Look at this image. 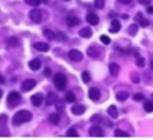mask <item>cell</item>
<instances>
[{"label": "cell", "instance_id": "cell-2", "mask_svg": "<svg viewBox=\"0 0 153 140\" xmlns=\"http://www.w3.org/2000/svg\"><path fill=\"white\" fill-rule=\"evenodd\" d=\"M21 95L20 93L16 91H11L10 93L7 95L6 98V103H7L8 108H15L16 106H18L21 102Z\"/></svg>", "mask_w": 153, "mask_h": 140}, {"label": "cell", "instance_id": "cell-19", "mask_svg": "<svg viewBox=\"0 0 153 140\" xmlns=\"http://www.w3.org/2000/svg\"><path fill=\"white\" fill-rule=\"evenodd\" d=\"M34 47L39 52H48L49 49L48 43H46V42H41V41L36 42V43L34 44Z\"/></svg>", "mask_w": 153, "mask_h": 140}, {"label": "cell", "instance_id": "cell-6", "mask_svg": "<svg viewBox=\"0 0 153 140\" xmlns=\"http://www.w3.org/2000/svg\"><path fill=\"white\" fill-rule=\"evenodd\" d=\"M68 56H69V59L72 61H74V62H79V61L82 60V58H83V55L80 51H78V49H71V51L68 53Z\"/></svg>", "mask_w": 153, "mask_h": 140}, {"label": "cell", "instance_id": "cell-11", "mask_svg": "<svg viewBox=\"0 0 153 140\" xmlns=\"http://www.w3.org/2000/svg\"><path fill=\"white\" fill-rule=\"evenodd\" d=\"M71 111L75 115H81L85 112V107L81 104H74L71 107Z\"/></svg>", "mask_w": 153, "mask_h": 140}, {"label": "cell", "instance_id": "cell-20", "mask_svg": "<svg viewBox=\"0 0 153 140\" xmlns=\"http://www.w3.org/2000/svg\"><path fill=\"white\" fill-rule=\"evenodd\" d=\"M107 111H108V115L113 118H116L118 117V110H117V107L115 105H110L109 107H108Z\"/></svg>", "mask_w": 153, "mask_h": 140}, {"label": "cell", "instance_id": "cell-47", "mask_svg": "<svg viewBox=\"0 0 153 140\" xmlns=\"http://www.w3.org/2000/svg\"><path fill=\"white\" fill-rule=\"evenodd\" d=\"M2 96H3V91H2V90L0 89V99L2 98Z\"/></svg>", "mask_w": 153, "mask_h": 140}, {"label": "cell", "instance_id": "cell-14", "mask_svg": "<svg viewBox=\"0 0 153 140\" xmlns=\"http://www.w3.org/2000/svg\"><path fill=\"white\" fill-rule=\"evenodd\" d=\"M99 16L96 15L95 13H88L86 15V22H88L89 25H93V26H96L97 24L99 23Z\"/></svg>", "mask_w": 153, "mask_h": 140}, {"label": "cell", "instance_id": "cell-27", "mask_svg": "<svg viewBox=\"0 0 153 140\" xmlns=\"http://www.w3.org/2000/svg\"><path fill=\"white\" fill-rule=\"evenodd\" d=\"M81 78L84 84H88V82H91V74H89L88 71H83L81 74Z\"/></svg>", "mask_w": 153, "mask_h": 140}, {"label": "cell", "instance_id": "cell-18", "mask_svg": "<svg viewBox=\"0 0 153 140\" xmlns=\"http://www.w3.org/2000/svg\"><path fill=\"white\" fill-rule=\"evenodd\" d=\"M119 70H120V66L116 63H111L109 65V71H110V74L112 76H116L117 74L119 73Z\"/></svg>", "mask_w": 153, "mask_h": 140}, {"label": "cell", "instance_id": "cell-24", "mask_svg": "<svg viewBox=\"0 0 153 140\" xmlns=\"http://www.w3.org/2000/svg\"><path fill=\"white\" fill-rule=\"evenodd\" d=\"M65 99H66V101L69 102V103H74V102H76V96H75L73 92H68L65 96Z\"/></svg>", "mask_w": 153, "mask_h": 140}, {"label": "cell", "instance_id": "cell-41", "mask_svg": "<svg viewBox=\"0 0 153 140\" xmlns=\"http://www.w3.org/2000/svg\"><path fill=\"white\" fill-rule=\"evenodd\" d=\"M131 80H133V82H135V84H139V82H140V77H139L137 74H133L131 75Z\"/></svg>", "mask_w": 153, "mask_h": 140}, {"label": "cell", "instance_id": "cell-16", "mask_svg": "<svg viewBox=\"0 0 153 140\" xmlns=\"http://www.w3.org/2000/svg\"><path fill=\"white\" fill-rule=\"evenodd\" d=\"M41 67V61L39 59H33L29 62V68L33 71H37Z\"/></svg>", "mask_w": 153, "mask_h": 140}, {"label": "cell", "instance_id": "cell-33", "mask_svg": "<svg viewBox=\"0 0 153 140\" xmlns=\"http://www.w3.org/2000/svg\"><path fill=\"white\" fill-rule=\"evenodd\" d=\"M102 117L101 115H95L93 118H91V123H94V124H101L102 123Z\"/></svg>", "mask_w": 153, "mask_h": 140}, {"label": "cell", "instance_id": "cell-25", "mask_svg": "<svg viewBox=\"0 0 153 140\" xmlns=\"http://www.w3.org/2000/svg\"><path fill=\"white\" fill-rule=\"evenodd\" d=\"M128 98V94L126 92H119L116 94V99L118 101H126Z\"/></svg>", "mask_w": 153, "mask_h": 140}, {"label": "cell", "instance_id": "cell-8", "mask_svg": "<svg viewBox=\"0 0 153 140\" xmlns=\"http://www.w3.org/2000/svg\"><path fill=\"white\" fill-rule=\"evenodd\" d=\"M86 54H88V57L91 58H94V59H97L100 57V54H101V51L98 46H89L86 51Z\"/></svg>", "mask_w": 153, "mask_h": 140}, {"label": "cell", "instance_id": "cell-4", "mask_svg": "<svg viewBox=\"0 0 153 140\" xmlns=\"http://www.w3.org/2000/svg\"><path fill=\"white\" fill-rule=\"evenodd\" d=\"M29 18L32 22L34 23H40L41 22V19H42V13H41V10L38 8H34L32 9L31 11L29 13Z\"/></svg>", "mask_w": 153, "mask_h": 140}, {"label": "cell", "instance_id": "cell-30", "mask_svg": "<svg viewBox=\"0 0 153 140\" xmlns=\"http://www.w3.org/2000/svg\"><path fill=\"white\" fill-rule=\"evenodd\" d=\"M115 136L116 137H129L128 133L126 131H122L120 129L115 130Z\"/></svg>", "mask_w": 153, "mask_h": 140}, {"label": "cell", "instance_id": "cell-40", "mask_svg": "<svg viewBox=\"0 0 153 140\" xmlns=\"http://www.w3.org/2000/svg\"><path fill=\"white\" fill-rule=\"evenodd\" d=\"M43 74L45 75L46 77L51 76V69L49 67H45V68H44V71H43Z\"/></svg>", "mask_w": 153, "mask_h": 140}, {"label": "cell", "instance_id": "cell-22", "mask_svg": "<svg viewBox=\"0 0 153 140\" xmlns=\"http://www.w3.org/2000/svg\"><path fill=\"white\" fill-rule=\"evenodd\" d=\"M43 35L46 37L48 40H55L56 39V34L55 32H53L51 30H49V29H45L43 31Z\"/></svg>", "mask_w": 153, "mask_h": 140}, {"label": "cell", "instance_id": "cell-9", "mask_svg": "<svg viewBox=\"0 0 153 140\" xmlns=\"http://www.w3.org/2000/svg\"><path fill=\"white\" fill-rule=\"evenodd\" d=\"M43 100H44V97H43V95H42L41 93H36V94H34L31 97L32 104L34 106H36V107L40 106L42 104V102H43Z\"/></svg>", "mask_w": 153, "mask_h": 140}, {"label": "cell", "instance_id": "cell-28", "mask_svg": "<svg viewBox=\"0 0 153 140\" xmlns=\"http://www.w3.org/2000/svg\"><path fill=\"white\" fill-rule=\"evenodd\" d=\"M66 135H67L68 137H78L79 136L78 132L75 130V128H70L67 131V133H66Z\"/></svg>", "mask_w": 153, "mask_h": 140}, {"label": "cell", "instance_id": "cell-39", "mask_svg": "<svg viewBox=\"0 0 153 140\" xmlns=\"http://www.w3.org/2000/svg\"><path fill=\"white\" fill-rule=\"evenodd\" d=\"M144 99V95L143 94H135L134 95V100L135 101H141Z\"/></svg>", "mask_w": 153, "mask_h": 140}, {"label": "cell", "instance_id": "cell-21", "mask_svg": "<svg viewBox=\"0 0 153 140\" xmlns=\"http://www.w3.org/2000/svg\"><path fill=\"white\" fill-rule=\"evenodd\" d=\"M60 115H58V113H51V115H49L48 117V121L49 123H51L53 125H58L59 123H60Z\"/></svg>", "mask_w": 153, "mask_h": 140}, {"label": "cell", "instance_id": "cell-43", "mask_svg": "<svg viewBox=\"0 0 153 140\" xmlns=\"http://www.w3.org/2000/svg\"><path fill=\"white\" fill-rule=\"evenodd\" d=\"M138 1L140 2L141 4H143V5H147V4H149L152 0H138Z\"/></svg>", "mask_w": 153, "mask_h": 140}, {"label": "cell", "instance_id": "cell-31", "mask_svg": "<svg viewBox=\"0 0 153 140\" xmlns=\"http://www.w3.org/2000/svg\"><path fill=\"white\" fill-rule=\"evenodd\" d=\"M95 7L98 9H103L105 5V0H95Z\"/></svg>", "mask_w": 153, "mask_h": 140}, {"label": "cell", "instance_id": "cell-35", "mask_svg": "<svg viewBox=\"0 0 153 140\" xmlns=\"http://www.w3.org/2000/svg\"><path fill=\"white\" fill-rule=\"evenodd\" d=\"M7 122V117L5 115H0V128H3V125Z\"/></svg>", "mask_w": 153, "mask_h": 140}, {"label": "cell", "instance_id": "cell-17", "mask_svg": "<svg viewBox=\"0 0 153 140\" xmlns=\"http://www.w3.org/2000/svg\"><path fill=\"white\" fill-rule=\"evenodd\" d=\"M79 35L82 38H91V35H93V31L89 27H84L79 31Z\"/></svg>", "mask_w": 153, "mask_h": 140}, {"label": "cell", "instance_id": "cell-49", "mask_svg": "<svg viewBox=\"0 0 153 140\" xmlns=\"http://www.w3.org/2000/svg\"><path fill=\"white\" fill-rule=\"evenodd\" d=\"M64 1H70V0H64Z\"/></svg>", "mask_w": 153, "mask_h": 140}, {"label": "cell", "instance_id": "cell-1", "mask_svg": "<svg viewBox=\"0 0 153 140\" xmlns=\"http://www.w3.org/2000/svg\"><path fill=\"white\" fill-rule=\"evenodd\" d=\"M32 120V113L29 110L22 109V110L16 112V115L13 118V126H20L25 123H28Z\"/></svg>", "mask_w": 153, "mask_h": 140}, {"label": "cell", "instance_id": "cell-44", "mask_svg": "<svg viewBox=\"0 0 153 140\" xmlns=\"http://www.w3.org/2000/svg\"><path fill=\"white\" fill-rule=\"evenodd\" d=\"M5 82V78H4V76L2 74H0V85L4 84Z\"/></svg>", "mask_w": 153, "mask_h": 140}, {"label": "cell", "instance_id": "cell-48", "mask_svg": "<svg viewBox=\"0 0 153 140\" xmlns=\"http://www.w3.org/2000/svg\"><path fill=\"white\" fill-rule=\"evenodd\" d=\"M150 68H151V69L153 70V61H151V62H150Z\"/></svg>", "mask_w": 153, "mask_h": 140}, {"label": "cell", "instance_id": "cell-23", "mask_svg": "<svg viewBox=\"0 0 153 140\" xmlns=\"http://www.w3.org/2000/svg\"><path fill=\"white\" fill-rule=\"evenodd\" d=\"M19 43H20V42H19V39L15 36H11L7 39V44L10 47H16L19 46Z\"/></svg>", "mask_w": 153, "mask_h": 140}, {"label": "cell", "instance_id": "cell-45", "mask_svg": "<svg viewBox=\"0 0 153 140\" xmlns=\"http://www.w3.org/2000/svg\"><path fill=\"white\" fill-rule=\"evenodd\" d=\"M120 3H123V4H128V3H131V0H118Z\"/></svg>", "mask_w": 153, "mask_h": 140}, {"label": "cell", "instance_id": "cell-37", "mask_svg": "<svg viewBox=\"0 0 153 140\" xmlns=\"http://www.w3.org/2000/svg\"><path fill=\"white\" fill-rule=\"evenodd\" d=\"M56 110H58V111H60V112H63V111H64V109H65L64 103H63L62 101L58 102V103H56Z\"/></svg>", "mask_w": 153, "mask_h": 140}, {"label": "cell", "instance_id": "cell-7", "mask_svg": "<svg viewBox=\"0 0 153 140\" xmlns=\"http://www.w3.org/2000/svg\"><path fill=\"white\" fill-rule=\"evenodd\" d=\"M88 134L91 137H102L104 135V131H103L102 128H100L99 126H93V127L89 129Z\"/></svg>", "mask_w": 153, "mask_h": 140}, {"label": "cell", "instance_id": "cell-5", "mask_svg": "<svg viewBox=\"0 0 153 140\" xmlns=\"http://www.w3.org/2000/svg\"><path fill=\"white\" fill-rule=\"evenodd\" d=\"M35 87H36V80L32 79V78L25 79L24 82H22V91L23 92H29L34 89Z\"/></svg>", "mask_w": 153, "mask_h": 140}, {"label": "cell", "instance_id": "cell-42", "mask_svg": "<svg viewBox=\"0 0 153 140\" xmlns=\"http://www.w3.org/2000/svg\"><path fill=\"white\" fill-rule=\"evenodd\" d=\"M143 19V15H142V13H138L137 15H136L135 16V21H138V22H140L141 20Z\"/></svg>", "mask_w": 153, "mask_h": 140}, {"label": "cell", "instance_id": "cell-10", "mask_svg": "<svg viewBox=\"0 0 153 140\" xmlns=\"http://www.w3.org/2000/svg\"><path fill=\"white\" fill-rule=\"evenodd\" d=\"M80 19L77 18L76 16H73V15H70L67 16V19H66V23H67V25L69 26V27H75V26L79 25L80 24Z\"/></svg>", "mask_w": 153, "mask_h": 140}, {"label": "cell", "instance_id": "cell-13", "mask_svg": "<svg viewBox=\"0 0 153 140\" xmlns=\"http://www.w3.org/2000/svg\"><path fill=\"white\" fill-rule=\"evenodd\" d=\"M56 100H58V95L53 93V92H49L45 97V103L48 106L53 105V103H56Z\"/></svg>", "mask_w": 153, "mask_h": 140}, {"label": "cell", "instance_id": "cell-3", "mask_svg": "<svg viewBox=\"0 0 153 140\" xmlns=\"http://www.w3.org/2000/svg\"><path fill=\"white\" fill-rule=\"evenodd\" d=\"M53 84L59 91H64L67 87V77L63 73H56L53 76Z\"/></svg>", "mask_w": 153, "mask_h": 140}, {"label": "cell", "instance_id": "cell-15", "mask_svg": "<svg viewBox=\"0 0 153 140\" xmlns=\"http://www.w3.org/2000/svg\"><path fill=\"white\" fill-rule=\"evenodd\" d=\"M120 29H121L120 22H119L118 20H116V19H113L111 21V27H110L109 31L111 33H117Z\"/></svg>", "mask_w": 153, "mask_h": 140}, {"label": "cell", "instance_id": "cell-32", "mask_svg": "<svg viewBox=\"0 0 153 140\" xmlns=\"http://www.w3.org/2000/svg\"><path fill=\"white\" fill-rule=\"evenodd\" d=\"M25 2L28 5L31 6H38L41 3V0H25Z\"/></svg>", "mask_w": 153, "mask_h": 140}, {"label": "cell", "instance_id": "cell-46", "mask_svg": "<svg viewBox=\"0 0 153 140\" xmlns=\"http://www.w3.org/2000/svg\"><path fill=\"white\" fill-rule=\"evenodd\" d=\"M147 11L150 15H153V6H149V7L147 8Z\"/></svg>", "mask_w": 153, "mask_h": 140}, {"label": "cell", "instance_id": "cell-26", "mask_svg": "<svg viewBox=\"0 0 153 140\" xmlns=\"http://www.w3.org/2000/svg\"><path fill=\"white\" fill-rule=\"evenodd\" d=\"M138 30H139V27L136 24H133L128 27V33L131 35V36H135L136 34L138 33Z\"/></svg>", "mask_w": 153, "mask_h": 140}, {"label": "cell", "instance_id": "cell-34", "mask_svg": "<svg viewBox=\"0 0 153 140\" xmlns=\"http://www.w3.org/2000/svg\"><path fill=\"white\" fill-rule=\"evenodd\" d=\"M100 39H101V41H102L104 44H109L110 42H111V40H110V37L107 36V35H101Z\"/></svg>", "mask_w": 153, "mask_h": 140}, {"label": "cell", "instance_id": "cell-29", "mask_svg": "<svg viewBox=\"0 0 153 140\" xmlns=\"http://www.w3.org/2000/svg\"><path fill=\"white\" fill-rule=\"evenodd\" d=\"M144 109L146 112H152L153 111V102L147 101L144 103Z\"/></svg>", "mask_w": 153, "mask_h": 140}, {"label": "cell", "instance_id": "cell-38", "mask_svg": "<svg viewBox=\"0 0 153 140\" xmlns=\"http://www.w3.org/2000/svg\"><path fill=\"white\" fill-rule=\"evenodd\" d=\"M139 23H140L141 27H143V28H146L149 26V20H147V19H145V18H143Z\"/></svg>", "mask_w": 153, "mask_h": 140}, {"label": "cell", "instance_id": "cell-36", "mask_svg": "<svg viewBox=\"0 0 153 140\" xmlns=\"http://www.w3.org/2000/svg\"><path fill=\"white\" fill-rule=\"evenodd\" d=\"M136 64H137L138 67H144L145 66V59L142 58V57H139V58L137 59V62H136Z\"/></svg>", "mask_w": 153, "mask_h": 140}, {"label": "cell", "instance_id": "cell-12", "mask_svg": "<svg viewBox=\"0 0 153 140\" xmlns=\"http://www.w3.org/2000/svg\"><path fill=\"white\" fill-rule=\"evenodd\" d=\"M88 97L91 100L98 101L101 97V93L97 88H91V89H89V91H88Z\"/></svg>", "mask_w": 153, "mask_h": 140}, {"label": "cell", "instance_id": "cell-50", "mask_svg": "<svg viewBox=\"0 0 153 140\" xmlns=\"http://www.w3.org/2000/svg\"><path fill=\"white\" fill-rule=\"evenodd\" d=\"M152 97H153V95H152Z\"/></svg>", "mask_w": 153, "mask_h": 140}]
</instances>
